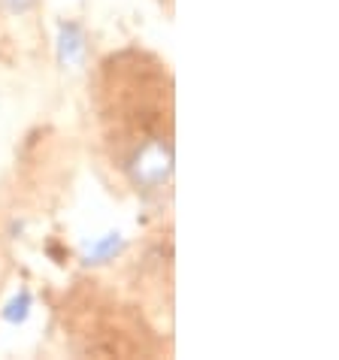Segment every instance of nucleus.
I'll return each instance as SVG.
<instances>
[{
    "label": "nucleus",
    "instance_id": "nucleus-1",
    "mask_svg": "<svg viewBox=\"0 0 339 360\" xmlns=\"http://www.w3.org/2000/svg\"><path fill=\"white\" fill-rule=\"evenodd\" d=\"M131 182L139 188H161L173 176V146L167 139H146L139 143L127 164Z\"/></svg>",
    "mask_w": 339,
    "mask_h": 360
},
{
    "label": "nucleus",
    "instance_id": "nucleus-2",
    "mask_svg": "<svg viewBox=\"0 0 339 360\" xmlns=\"http://www.w3.org/2000/svg\"><path fill=\"white\" fill-rule=\"evenodd\" d=\"M58 61L64 67H82L85 61V34L76 22H64L58 27Z\"/></svg>",
    "mask_w": 339,
    "mask_h": 360
},
{
    "label": "nucleus",
    "instance_id": "nucleus-3",
    "mask_svg": "<svg viewBox=\"0 0 339 360\" xmlns=\"http://www.w3.org/2000/svg\"><path fill=\"white\" fill-rule=\"evenodd\" d=\"M124 248V239L118 230H109L106 236L101 239H94L91 245H88V252H85V264H106V261H113V257L118 255Z\"/></svg>",
    "mask_w": 339,
    "mask_h": 360
},
{
    "label": "nucleus",
    "instance_id": "nucleus-4",
    "mask_svg": "<svg viewBox=\"0 0 339 360\" xmlns=\"http://www.w3.org/2000/svg\"><path fill=\"white\" fill-rule=\"evenodd\" d=\"M31 306H34L31 294H27V291H18V294L6 303L4 318H6L9 324H25V321H27V315H31Z\"/></svg>",
    "mask_w": 339,
    "mask_h": 360
},
{
    "label": "nucleus",
    "instance_id": "nucleus-5",
    "mask_svg": "<svg viewBox=\"0 0 339 360\" xmlns=\"http://www.w3.org/2000/svg\"><path fill=\"white\" fill-rule=\"evenodd\" d=\"M37 4V0H0V6L6 9V13H15V15H22V13H27Z\"/></svg>",
    "mask_w": 339,
    "mask_h": 360
}]
</instances>
